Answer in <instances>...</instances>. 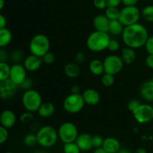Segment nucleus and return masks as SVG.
I'll use <instances>...</instances> for the list:
<instances>
[{
    "label": "nucleus",
    "instance_id": "1",
    "mask_svg": "<svg viewBox=\"0 0 153 153\" xmlns=\"http://www.w3.org/2000/svg\"><path fill=\"white\" fill-rule=\"evenodd\" d=\"M121 37L126 46L136 49L144 46L149 34L146 27L137 22L126 26L121 34Z\"/></svg>",
    "mask_w": 153,
    "mask_h": 153
},
{
    "label": "nucleus",
    "instance_id": "2",
    "mask_svg": "<svg viewBox=\"0 0 153 153\" xmlns=\"http://www.w3.org/2000/svg\"><path fill=\"white\" fill-rule=\"evenodd\" d=\"M111 37L108 32L94 31L88 35L86 40L87 48L94 52H100L108 49Z\"/></svg>",
    "mask_w": 153,
    "mask_h": 153
},
{
    "label": "nucleus",
    "instance_id": "3",
    "mask_svg": "<svg viewBox=\"0 0 153 153\" xmlns=\"http://www.w3.org/2000/svg\"><path fill=\"white\" fill-rule=\"evenodd\" d=\"M37 143L45 148L52 147L56 143L58 138V131L49 125L40 127L37 134Z\"/></svg>",
    "mask_w": 153,
    "mask_h": 153
},
{
    "label": "nucleus",
    "instance_id": "4",
    "mask_svg": "<svg viewBox=\"0 0 153 153\" xmlns=\"http://www.w3.org/2000/svg\"><path fill=\"white\" fill-rule=\"evenodd\" d=\"M22 105L27 111L37 112L43 103V98L39 91L35 89L27 90L22 96Z\"/></svg>",
    "mask_w": 153,
    "mask_h": 153
},
{
    "label": "nucleus",
    "instance_id": "5",
    "mask_svg": "<svg viewBox=\"0 0 153 153\" xmlns=\"http://www.w3.org/2000/svg\"><path fill=\"white\" fill-rule=\"evenodd\" d=\"M29 51L32 55L42 58L50 49V41L46 35L37 34L29 42Z\"/></svg>",
    "mask_w": 153,
    "mask_h": 153
},
{
    "label": "nucleus",
    "instance_id": "6",
    "mask_svg": "<svg viewBox=\"0 0 153 153\" xmlns=\"http://www.w3.org/2000/svg\"><path fill=\"white\" fill-rule=\"evenodd\" d=\"M85 105V102L82 94H70L63 102L64 111L70 114L79 113L84 108Z\"/></svg>",
    "mask_w": 153,
    "mask_h": 153
},
{
    "label": "nucleus",
    "instance_id": "7",
    "mask_svg": "<svg viewBox=\"0 0 153 153\" xmlns=\"http://www.w3.org/2000/svg\"><path fill=\"white\" fill-rule=\"evenodd\" d=\"M140 16L141 12L137 6H124L120 9L118 19L126 27L138 22Z\"/></svg>",
    "mask_w": 153,
    "mask_h": 153
},
{
    "label": "nucleus",
    "instance_id": "8",
    "mask_svg": "<svg viewBox=\"0 0 153 153\" xmlns=\"http://www.w3.org/2000/svg\"><path fill=\"white\" fill-rule=\"evenodd\" d=\"M58 137L63 143H71L76 141L79 135V131L73 123L67 121L61 124L58 129Z\"/></svg>",
    "mask_w": 153,
    "mask_h": 153
},
{
    "label": "nucleus",
    "instance_id": "9",
    "mask_svg": "<svg viewBox=\"0 0 153 153\" xmlns=\"http://www.w3.org/2000/svg\"><path fill=\"white\" fill-rule=\"evenodd\" d=\"M105 73L115 76L122 71L124 67V62L121 56L115 54L109 55L103 60Z\"/></svg>",
    "mask_w": 153,
    "mask_h": 153
},
{
    "label": "nucleus",
    "instance_id": "10",
    "mask_svg": "<svg viewBox=\"0 0 153 153\" xmlns=\"http://www.w3.org/2000/svg\"><path fill=\"white\" fill-rule=\"evenodd\" d=\"M134 120L138 123H148L153 120V107L149 104H140L131 112Z\"/></svg>",
    "mask_w": 153,
    "mask_h": 153
},
{
    "label": "nucleus",
    "instance_id": "11",
    "mask_svg": "<svg viewBox=\"0 0 153 153\" xmlns=\"http://www.w3.org/2000/svg\"><path fill=\"white\" fill-rule=\"evenodd\" d=\"M18 88V85L10 79L0 82V99L2 100H11L16 96Z\"/></svg>",
    "mask_w": 153,
    "mask_h": 153
},
{
    "label": "nucleus",
    "instance_id": "12",
    "mask_svg": "<svg viewBox=\"0 0 153 153\" xmlns=\"http://www.w3.org/2000/svg\"><path fill=\"white\" fill-rule=\"evenodd\" d=\"M27 78V70L23 64L15 63L10 66L9 79L16 85H19Z\"/></svg>",
    "mask_w": 153,
    "mask_h": 153
},
{
    "label": "nucleus",
    "instance_id": "13",
    "mask_svg": "<svg viewBox=\"0 0 153 153\" xmlns=\"http://www.w3.org/2000/svg\"><path fill=\"white\" fill-rule=\"evenodd\" d=\"M43 61L42 58L38 56L30 54L29 55L25 57L23 60V66L25 70L28 72H36L41 67L43 64Z\"/></svg>",
    "mask_w": 153,
    "mask_h": 153
},
{
    "label": "nucleus",
    "instance_id": "14",
    "mask_svg": "<svg viewBox=\"0 0 153 153\" xmlns=\"http://www.w3.org/2000/svg\"><path fill=\"white\" fill-rule=\"evenodd\" d=\"M16 114L10 109L2 111L0 114V125L5 127L6 128H10L15 126L16 123Z\"/></svg>",
    "mask_w": 153,
    "mask_h": 153
},
{
    "label": "nucleus",
    "instance_id": "15",
    "mask_svg": "<svg viewBox=\"0 0 153 153\" xmlns=\"http://www.w3.org/2000/svg\"><path fill=\"white\" fill-rule=\"evenodd\" d=\"M85 104L90 106H95L100 102V94L97 90L93 88L85 89L82 94Z\"/></svg>",
    "mask_w": 153,
    "mask_h": 153
},
{
    "label": "nucleus",
    "instance_id": "16",
    "mask_svg": "<svg viewBox=\"0 0 153 153\" xmlns=\"http://www.w3.org/2000/svg\"><path fill=\"white\" fill-rule=\"evenodd\" d=\"M75 142L78 145L80 150L84 152L90 150L94 147L92 143V136L88 133H82L79 134Z\"/></svg>",
    "mask_w": 153,
    "mask_h": 153
},
{
    "label": "nucleus",
    "instance_id": "17",
    "mask_svg": "<svg viewBox=\"0 0 153 153\" xmlns=\"http://www.w3.org/2000/svg\"><path fill=\"white\" fill-rule=\"evenodd\" d=\"M140 97L146 102H153V78L146 81L140 88Z\"/></svg>",
    "mask_w": 153,
    "mask_h": 153
},
{
    "label": "nucleus",
    "instance_id": "18",
    "mask_svg": "<svg viewBox=\"0 0 153 153\" xmlns=\"http://www.w3.org/2000/svg\"><path fill=\"white\" fill-rule=\"evenodd\" d=\"M109 20L105 14H98L95 16L93 20V25L96 31L108 32V31Z\"/></svg>",
    "mask_w": 153,
    "mask_h": 153
},
{
    "label": "nucleus",
    "instance_id": "19",
    "mask_svg": "<svg viewBox=\"0 0 153 153\" xmlns=\"http://www.w3.org/2000/svg\"><path fill=\"white\" fill-rule=\"evenodd\" d=\"M55 106L50 102H45L41 104L37 110V113L41 118H49L55 114Z\"/></svg>",
    "mask_w": 153,
    "mask_h": 153
},
{
    "label": "nucleus",
    "instance_id": "20",
    "mask_svg": "<svg viewBox=\"0 0 153 153\" xmlns=\"http://www.w3.org/2000/svg\"><path fill=\"white\" fill-rule=\"evenodd\" d=\"M102 147L108 153H117L121 148L119 140L113 137L105 138Z\"/></svg>",
    "mask_w": 153,
    "mask_h": 153
},
{
    "label": "nucleus",
    "instance_id": "21",
    "mask_svg": "<svg viewBox=\"0 0 153 153\" xmlns=\"http://www.w3.org/2000/svg\"><path fill=\"white\" fill-rule=\"evenodd\" d=\"M120 56L123 61L124 64H126V65H131L136 60L137 54H136L134 49L125 46L122 49Z\"/></svg>",
    "mask_w": 153,
    "mask_h": 153
},
{
    "label": "nucleus",
    "instance_id": "22",
    "mask_svg": "<svg viewBox=\"0 0 153 153\" xmlns=\"http://www.w3.org/2000/svg\"><path fill=\"white\" fill-rule=\"evenodd\" d=\"M88 68L90 72L95 76H101L105 73L103 61L97 58L91 60L89 63Z\"/></svg>",
    "mask_w": 153,
    "mask_h": 153
},
{
    "label": "nucleus",
    "instance_id": "23",
    "mask_svg": "<svg viewBox=\"0 0 153 153\" xmlns=\"http://www.w3.org/2000/svg\"><path fill=\"white\" fill-rule=\"evenodd\" d=\"M64 71L66 76L70 79H76L80 75L81 70L79 65L76 62L67 63L64 67Z\"/></svg>",
    "mask_w": 153,
    "mask_h": 153
},
{
    "label": "nucleus",
    "instance_id": "24",
    "mask_svg": "<svg viewBox=\"0 0 153 153\" xmlns=\"http://www.w3.org/2000/svg\"><path fill=\"white\" fill-rule=\"evenodd\" d=\"M124 26L119 19H114V20H110L108 25V33H110L113 36L121 35L123 31Z\"/></svg>",
    "mask_w": 153,
    "mask_h": 153
},
{
    "label": "nucleus",
    "instance_id": "25",
    "mask_svg": "<svg viewBox=\"0 0 153 153\" xmlns=\"http://www.w3.org/2000/svg\"><path fill=\"white\" fill-rule=\"evenodd\" d=\"M13 35L8 28H4L0 29V48H5L11 42Z\"/></svg>",
    "mask_w": 153,
    "mask_h": 153
},
{
    "label": "nucleus",
    "instance_id": "26",
    "mask_svg": "<svg viewBox=\"0 0 153 153\" xmlns=\"http://www.w3.org/2000/svg\"><path fill=\"white\" fill-rule=\"evenodd\" d=\"M120 10L118 7H107L105 9L104 14L107 16L109 20H114V19H118L120 16Z\"/></svg>",
    "mask_w": 153,
    "mask_h": 153
},
{
    "label": "nucleus",
    "instance_id": "27",
    "mask_svg": "<svg viewBox=\"0 0 153 153\" xmlns=\"http://www.w3.org/2000/svg\"><path fill=\"white\" fill-rule=\"evenodd\" d=\"M10 66L5 61H0V82L9 79Z\"/></svg>",
    "mask_w": 153,
    "mask_h": 153
},
{
    "label": "nucleus",
    "instance_id": "28",
    "mask_svg": "<svg viewBox=\"0 0 153 153\" xmlns=\"http://www.w3.org/2000/svg\"><path fill=\"white\" fill-rule=\"evenodd\" d=\"M115 78L114 75L105 73L101 76V83L105 87H111L114 84Z\"/></svg>",
    "mask_w": 153,
    "mask_h": 153
},
{
    "label": "nucleus",
    "instance_id": "29",
    "mask_svg": "<svg viewBox=\"0 0 153 153\" xmlns=\"http://www.w3.org/2000/svg\"><path fill=\"white\" fill-rule=\"evenodd\" d=\"M141 16L149 22H153V5H147L142 10Z\"/></svg>",
    "mask_w": 153,
    "mask_h": 153
},
{
    "label": "nucleus",
    "instance_id": "30",
    "mask_svg": "<svg viewBox=\"0 0 153 153\" xmlns=\"http://www.w3.org/2000/svg\"><path fill=\"white\" fill-rule=\"evenodd\" d=\"M23 142L25 143V146H29V147H32V146H35L37 143V135L32 133H29L27 134L24 137Z\"/></svg>",
    "mask_w": 153,
    "mask_h": 153
},
{
    "label": "nucleus",
    "instance_id": "31",
    "mask_svg": "<svg viewBox=\"0 0 153 153\" xmlns=\"http://www.w3.org/2000/svg\"><path fill=\"white\" fill-rule=\"evenodd\" d=\"M80 149L76 144V142L64 143V153H80Z\"/></svg>",
    "mask_w": 153,
    "mask_h": 153
},
{
    "label": "nucleus",
    "instance_id": "32",
    "mask_svg": "<svg viewBox=\"0 0 153 153\" xmlns=\"http://www.w3.org/2000/svg\"><path fill=\"white\" fill-rule=\"evenodd\" d=\"M10 58L15 63H19L24 60V54L22 50L19 49H14L10 54Z\"/></svg>",
    "mask_w": 153,
    "mask_h": 153
},
{
    "label": "nucleus",
    "instance_id": "33",
    "mask_svg": "<svg viewBox=\"0 0 153 153\" xmlns=\"http://www.w3.org/2000/svg\"><path fill=\"white\" fill-rule=\"evenodd\" d=\"M41 58L43 64H46V65H52L55 61V55H54L52 52H49V51L47 52V53L45 54Z\"/></svg>",
    "mask_w": 153,
    "mask_h": 153
},
{
    "label": "nucleus",
    "instance_id": "34",
    "mask_svg": "<svg viewBox=\"0 0 153 153\" xmlns=\"http://www.w3.org/2000/svg\"><path fill=\"white\" fill-rule=\"evenodd\" d=\"M120 48V43L116 39H111V38L110 41L108 43V50H109L111 52H116Z\"/></svg>",
    "mask_w": 153,
    "mask_h": 153
},
{
    "label": "nucleus",
    "instance_id": "35",
    "mask_svg": "<svg viewBox=\"0 0 153 153\" xmlns=\"http://www.w3.org/2000/svg\"><path fill=\"white\" fill-rule=\"evenodd\" d=\"M34 85V82L31 78L27 77L20 85H19V88L23 91H27V90L31 89Z\"/></svg>",
    "mask_w": 153,
    "mask_h": 153
},
{
    "label": "nucleus",
    "instance_id": "36",
    "mask_svg": "<svg viewBox=\"0 0 153 153\" xmlns=\"http://www.w3.org/2000/svg\"><path fill=\"white\" fill-rule=\"evenodd\" d=\"M33 119V113L30 111H25L24 113H22L21 114L19 120H20V122L23 124H28Z\"/></svg>",
    "mask_w": 153,
    "mask_h": 153
},
{
    "label": "nucleus",
    "instance_id": "37",
    "mask_svg": "<svg viewBox=\"0 0 153 153\" xmlns=\"http://www.w3.org/2000/svg\"><path fill=\"white\" fill-rule=\"evenodd\" d=\"M103 142H104V138L101 135L96 134V135L92 136V143L93 146L97 148H100L102 146Z\"/></svg>",
    "mask_w": 153,
    "mask_h": 153
},
{
    "label": "nucleus",
    "instance_id": "38",
    "mask_svg": "<svg viewBox=\"0 0 153 153\" xmlns=\"http://www.w3.org/2000/svg\"><path fill=\"white\" fill-rule=\"evenodd\" d=\"M8 131L5 127L0 125V144H2L8 138Z\"/></svg>",
    "mask_w": 153,
    "mask_h": 153
},
{
    "label": "nucleus",
    "instance_id": "39",
    "mask_svg": "<svg viewBox=\"0 0 153 153\" xmlns=\"http://www.w3.org/2000/svg\"><path fill=\"white\" fill-rule=\"evenodd\" d=\"M141 104L140 102L137 99H132V100H129V102H128V105H127V108H128V110L129 111L132 112L138 107Z\"/></svg>",
    "mask_w": 153,
    "mask_h": 153
},
{
    "label": "nucleus",
    "instance_id": "40",
    "mask_svg": "<svg viewBox=\"0 0 153 153\" xmlns=\"http://www.w3.org/2000/svg\"><path fill=\"white\" fill-rule=\"evenodd\" d=\"M74 61L79 65L84 64L85 61H86V55H85V54L83 52H78L75 55Z\"/></svg>",
    "mask_w": 153,
    "mask_h": 153
},
{
    "label": "nucleus",
    "instance_id": "41",
    "mask_svg": "<svg viewBox=\"0 0 153 153\" xmlns=\"http://www.w3.org/2000/svg\"><path fill=\"white\" fill-rule=\"evenodd\" d=\"M145 49L148 54L153 55V35L148 37L146 43L144 45Z\"/></svg>",
    "mask_w": 153,
    "mask_h": 153
},
{
    "label": "nucleus",
    "instance_id": "42",
    "mask_svg": "<svg viewBox=\"0 0 153 153\" xmlns=\"http://www.w3.org/2000/svg\"><path fill=\"white\" fill-rule=\"evenodd\" d=\"M94 4L99 10H105L107 7L106 0H94Z\"/></svg>",
    "mask_w": 153,
    "mask_h": 153
},
{
    "label": "nucleus",
    "instance_id": "43",
    "mask_svg": "<svg viewBox=\"0 0 153 153\" xmlns=\"http://www.w3.org/2000/svg\"><path fill=\"white\" fill-rule=\"evenodd\" d=\"M8 53L4 48H0V61H5L8 59Z\"/></svg>",
    "mask_w": 153,
    "mask_h": 153
},
{
    "label": "nucleus",
    "instance_id": "44",
    "mask_svg": "<svg viewBox=\"0 0 153 153\" xmlns=\"http://www.w3.org/2000/svg\"><path fill=\"white\" fill-rule=\"evenodd\" d=\"M145 63H146V65L149 69L153 70V55L148 54V55L146 58V60H145Z\"/></svg>",
    "mask_w": 153,
    "mask_h": 153
},
{
    "label": "nucleus",
    "instance_id": "45",
    "mask_svg": "<svg viewBox=\"0 0 153 153\" xmlns=\"http://www.w3.org/2000/svg\"><path fill=\"white\" fill-rule=\"evenodd\" d=\"M107 7H118L121 4V0H106Z\"/></svg>",
    "mask_w": 153,
    "mask_h": 153
},
{
    "label": "nucleus",
    "instance_id": "46",
    "mask_svg": "<svg viewBox=\"0 0 153 153\" xmlns=\"http://www.w3.org/2000/svg\"><path fill=\"white\" fill-rule=\"evenodd\" d=\"M138 0H121V3L124 6H136Z\"/></svg>",
    "mask_w": 153,
    "mask_h": 153
},
{
    "label": "nucleus",
    "instance_id": "47",
    "mask_svg": "<svg viewBox=\"0 0 153 153\" xmlns=\"http://www.w3.org/2000/svg\"><path fill=\"white\" fill-rule=\"evenodd\" d=\"M6 25H7V19L4 15L0 13V29L6 28Z\"/></svg>",
    "mask_w": 153,
    "mask_h": 153
},
{
    "label": "nucleus",
    "instance_id": "48",
    "mask_svg": "<svg viewBox=\"0 0 153 153\" xmlns=\"http://www.w3.org/2000/svg\"><path fill=\"white\" fill-rule=\"evenodd\" d=\"M70 94H81L80 87L79 85H73L70 88Z\"/></svg>",
    "mask_w": 153,
    "mask_h": 153
},
{
    "label": "nucleus",
    "instance_id": "49",
    "mask_svg": "<svg viewBox=\"0 0 153 153\" xmlns=\"http://www.w3.org/2000/svg\"><path fill=\"white\" fill-rule=\"evenodd\" d=\"M94 153H108V152H106L102 147H100V148H97L96 150L94 152Z\"/></svg>",
    "mask_w": 153,
    "mask_h": 153
},
{
    "label": "nucleus",
    "instance_id": "50",
    "mask_svg": "<svg viewBox=\"0 0 153 153\" xmlns=\"http://www.w3.org/2000/svg\"><path fill=\"white\" fill-rule=\"evenodd\" d=\"M117 153H131L129 149H126V148H120V150Z\"/></svg>",
    "mask_w": 153,
    "mask_h": 153
},
{
    "label": "nucleus",
    "instance_id": "51",
    "mask_svg": "<svg viewBox=\"0 0 153 153\" xmlns=\"http://www.w3.org/2000/svg\"><path fill=\"white\" fill-rule=\"evenodd\" d=\"M134 153H147V152H146V150L144 149V148L139 147L136 149Z\"/></svg>",
    "mask_w": 153,
    "mask_h": 153
},
{
    "label": "nucleus",
    "instance_id": "52",
    "mask_svg": "<svg viewBox=\"0 0 153 153\" xmlns=\"http://www.w3.org/2000/svg\"><path fill=\"white\" fill-rule=\"evenodd\" d=\"M4 6V0H0V10H2Z\"/></svg>",
    "mask_w": 153,
    "mask_h": 153
},
{
    "label": "nucleus",
    "instance_id": "53",
    "mask_svg": "<svg viewBox=\"0 0 153 153\" xmlns=\"http://www.w3.org/2000/svg\"><path fill=\"white\" fill-rule=\"evenodd\" d=\"M34 153H48V152H44V151H37V152H35Z\"/></svg>",
    "mask_w": 153,
    "mask_h": 153
},
{
    "label": "nucleus",
    "instance_id": "54",
    "mask_svg": "<svg viewBox=\"0 0 153 153\" xmlns=\"http://www.w3.org/2000/svg\"><path fill=\"white\" fill-rule=\"evenodd\" d=\"M7 153H13V152H7Z\"/></svg>",
    "mask_w": 153,
    "mask_h": 153
}]
</instances>
